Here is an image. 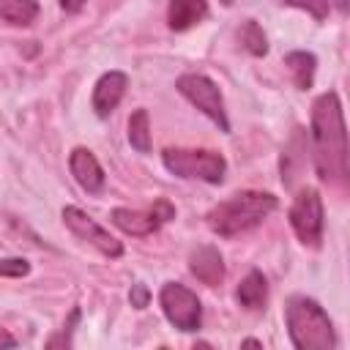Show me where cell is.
<instances>
[{
    "label": "cell",
    "mask_w": 350,
    "mask_h": 350,
    "mask_svg": "<svg viewBox=\"0 0 350 350\" xmlns=\"http://www.w3.org/2000/svg\"><path fill=\"white\" fill-rule=\"evenodd\" d=\"M312 153L320 180L345 186L347 180V131L342 101L334 90L320 93L312 104Z\"/></svg>",
    "instance_id": "1"
},
{
    "label": "cell",
    "mask_w": 350,
    "mask_h": 350,
    "mask_svg": "<svg viewBox=\"0 0 350 350\" xmlns=\"http://www.w3.org/2000/svg\"><path fill=\"white\" fill-rule=\"evenodd\" d=\"M279 208V200L268 191H238L208 211V227L221 238H235Z\"/></svg>",
    "instance_id": "2"
},
{
    "label": "cell",
    "mask_w": 350,
    "mask_h": 350,
    "mask_svg": "<svg viewBox=\"0 0 350 350\" xmlns=\"http://www.w3.org/2000/svg\"><path fill=\"white\" fill-rule=\"evenodd\" d=\"M284 323L293 347L298 350H334L336 334L328 312L306 295H293L284 306Z\"/></svg>",
    "instance_id": "3"
},
{
    "label": "cell",
    "mask_w": 350,
    "mask_h": 350,
    "mask_svg": "<svg viewBox=\"0 0 350 350\" xmlns=\"http://www.w3.org/2000/svg\"><path fill=\"white\" fill-rule=\"evenodd\" d=\"M164 167L186 180H205V183H221L227 172V161L216 150H189V148H167L161 153Z\"/></svg>",
    "instance_id": "4"
},
{
    "label": "cell",
    "mask_w": 350,
    "mask_h": 350,
    "mask_svg": "<svg viewBox=\"0 0 350 350\" xmlns=\"http://www.w3.org/2000/svg\"><path fill=\"white\" fill-rule=\"evenodd\" d=\"M178 93L194 104L205 118H211L221 131H230V120H227V112H224V98H221V90L219 85L205 77V74H197V71H189V74H180L178 82H175Z\"/></svg>",
    "instance_id": "5"
},
{
    "label": "cell",
    "mask_w": 350,
    "mask_h": 350,
    "mask_svg": "<svg viewBox=\"0 0 350 350\" xmlns=\"http://www.w3.org/2000/svg\"><path fill=\"white\" fill-rule=\"evenodd\" d=\"M290 227L304 246L317 249L323 241V200L317 189H301L290 205Z\"/></svg>",
    "instance_id": "6"
},
{
    "label": "cell",
    "mask_w": 350,
    "mask_h": 350,
    "mask_svg": "<svg viewBox=\"0 0 350 350\" xmlns=\"http://www.w3.org/2000/svg\"><path fill=\"white\" fill-rule=\"evenodd\" d=\"M159 304H161V312L164 317L178 328V331H197L200 323H202V306H200V298L178 284V282H167L159 293Z\"/></svg>",
    "instance_id": "7"
},
{
    "label": "cell",
    "mask_w": 350,
    "mask_h": 350,
    "mask_svg": "<svg viewBox=\"0 0 350 350\" xmlns=\"http://www.w3.org/2000/svg\"><path fill=\"white\" fill-rule=\"evenodd\" d=\"M60 216H63V224L71 230V235H77L79 241L90 243V246L98 249L101 254H107V257H120V254H123V243H120L115 235H109V230H104V227H101L93 216H88L82 208L66 205Z\"/></svg>",
    "instance_id": "8"
},
{
    "label": "cell",
    "mask_w": 350,
    "mask_h": 350,
    "mask_svg": "<svg viewBox=\"0 0 350 350\" xmlns=\"http://www.w3.org/2000/svg\"><path fill=\"white\" fill-rule=\"evenodd\" d=\"M68 170L74 175V180L79 183V189H85L88 194H101L107 186V175L98 164V159L93 156V150L88 148H74L68 156Z\"/></svg>",
    "instance_id": "9"
},
{
    "label": "cell",
    "mask_w": 350,
    "mask_h": 350,
    "mask_svg": "<svg viewBox=\"0 0 350 350\" xmlns=\"http://www.w3.org/2000/svg\"><path fill=\"white\" fill-rule=\"evenodd\" d=\"M129 88V77L123 71H107L98 77L96 88H93V109L98 118H109L115 112V107L120 104V98L126 96Z\"/></svg>",
    "instance_id": "10"
},
{
    "label": "cell",
    "mask_w": 350,
    "mask_h": 350,
    "mask_svg": "<svg viewBox=\"0 0 350 350\" xmlns=\"http://www.w3.org/2000/svg\"><path fill=\"white\" fill-rule=\"evenodd\" d=\"M189 271L208 287H216L221 284L224 279V260L219 254L216 246H197L191 254H189Z\"/></svg>",
    "instance_id": "11"
},
{
    "label": "cell",
    "mask_w": 350,
    "mask_h": 350,
    "mask_svg": "<svg viewBox=\"0 0 350 350\" xmlns=\"http://www.w3.org/2000/svg\"><path fill=\"white\" fill-rule=\"evenodd\" d=\"M112 224L126 232V235H134V238H145V235H153L159 230V219L153 216V211H131V208H115L109 213Z\"/></svg>",
    "instance_id": "12"
},
{
    "label": "cell",
    "mask_w": 350,
    "mask_h": 350,
    "mask_svg": "<svg viewBox=\"0 0 350 350\" xmlns=\"http://www.w3.org/2000/svg\"><path fill=\"white\" fill-rule=\"evenodd\" d=\"M205 16H208V3L205 0H170L167 25L172 30H189L191 25L202 22Z\"/></svg>",
    "instance_id": "13"
},
{
    "label": "cell",
    "mask_w": 350,
    "mask_h": 350,
    "mask_svg": "<svg viewBox=\"0 0 350 350\" xmlns=\"http://www.w3.org/2000/svg\"><path fill=\"white\" fill-rule=\"evenodd\" d=\"M235 298L246 309H265V301H268V282H265V276L260 271H249L241 279V284L235 290Z\"/></svg>",
    "instance_id": "14"
},
{
    "label": "cell",
    "mask_w": 350,
    "mask_h": 350,
    "mask_svg": "<svg viewBox=\"0 0 350 350\" xmlns=\"http://www.w3.org/2000/svg\"><path fill=\"white\" fill-rule=\"evenodd\" d=\"M284 66L293 74V82L298 90H309L314 82V71H317V57L312 52H290L284 57Z\"/></svg>",
    "instance_id": "15"
},
{
    "label": "cell",
    "mask_w": 350,
    "mask_h": 350,
    "mask_svg": "<svg viewBox=\"0 0 350 350\" xmlns=\"http://www.w3.org/2000/svg\"><path fill=\"white\" fill-rule=\"evenodd\" d=\"M38 16V0H0V19L16 27L33 25Z\"/></svg>",
    "instance_id": "16"
},
{
    "label": "cell",
    "mask_w": 350,
    "mask_h": 350,
    "mask_svg": "<svg viewBox=\"0 0 350 350\" xmlns=\"http://www.w3.org/2000/svg\"><path fill=\"white\" fill-rule=\"evenodd\" d=\"M129 142L137 153L150 150V115L148 109H134L129 118Z\"/></svg>",
    "instance_id": "17"
},
{
    "label": "cell",
    "mask_w": 350,
    "mask_h": 350,
    "mask_svg": "<svg viewBox=\"0 0 350 350\" xmlns=\"http://www.w3.org/2000/svg\"><path fill=\"white\" fill-rule=\"evenodd\" d=\"M241 44H243V49H249L252 55H265L268 52V38H265V33H262V27L254 22V19H249L243 27H241Z\"/></svg>",
    "instance_id": "18"
},
{
    "label": "cell",
    "mask_w": 350,
    "mask_h": 350,
    "mask_svg": "<svg viewBox=\"0 0 350 350\" xmlns=\"http://www.w3.org/2000/svg\"><path fill=\"white\" fill-rule=\"evenodd\" d=\"M282 3L306 11V14H309L312 19H317V22L328 19V11H331V3H328V0H282Z\"/></svg>",
    "instance_id": "19"
},
{
    "label": "cell",
    "mask_w": 350,
    "mask_h": 350,
    "mask_svg": "<svg viewBox=\"0 0 350 350\" xmlns=\"http://www.w3.org/2000/svg\"><path fill=\"white\" fill-rule=\"evenodd\" d=\"M30 273V262L25 257H3L0 260V276H27Z\"/></svg>",
    "instance_id": "20"
},
{
    "label": "cell",
    "mask_w": 350,
    "mask_h": 350,
    "mask_svg": "<svg viewBox=\"0 0 350 350\" xmlns=\"http://www.w3.org/2000/svg\"><path fill=\"white\" fill-rule=\"evenodd\" d=\"M131 306L134 309H145L148 306V301H150V293H148V287L142 284V282H137V284H131Z\"/></svg>",
    "instance_id": "21"
},
{
    "label": "cell",
    "mask_w": 350,
    "mask_h": 350,
    "mask_svg": "<svg viewBox=\"0 0 350 350\" xmlns=\"http://www.w3.org/2000/svg\"><path fill=\"white\" fill-rule=\"evenodd\" d=\"M150 211H153V216H156L159 221H170V219H175V208H172L167 200H156Z\"/></svg>",
    "instance_id": "22"
},
{
    "label": "cell",
    "mask_w": 350,
    "mask_h": 350,
    "mask_svg": "<svg viewBox=\"0 0 350 350\" xmlns=\"http://www.w3.org/2000/svg\"><path fill=\"white\" fill-rule=\"evenodd\" d=\"M57 3H60V8L68 11V14H74V11H79V8L85 5V0H57Z\"/></svg>",
    "instance_id": "23"
},
{
    "label": "cell",
    "mask_w": 350,
    "mask_h": 350,
    "mask_svg": "<svg viewBox=\"0 0 350 350\" xmlns=\"http://www.w3.org/2000/svg\"><path fill=\"white\" fill-rule=\"evenodd\" d=\"M16 345V339L11 336V334H5L3 328H0V347H14Z\"/></svg>",
    "instance_id": "24"
},
{
    "label": "cell",
    "mask_w": 350,
    "mask_h": 350,
    "mask_svg": "<svg viewBox=\"0 0 350 350\" xmlns=\"http://www.w3.org/2000/svg\"><path fill=\"white\" fill-rule=\"evenodd\" d=\"M336 8H339V14H347V8H350V0H336Z\"/></svg>",
    "instance_id": "25"
},
{
    "label": "cell",
    "mask_w": 350,
    "mask_h": 350,
    "mask_svg": "<svg viewBox=\"0 0 350 350\" xmlns=\"http://www.w3.org/2000/svg\"><path fill=\"white\" fill-rule=\"evenodd\" d=\"M243 345H249V347H262V345H260V342H257V339H246V342H243Z\"/></svg>",
    "instance_id": "26"
},
{
    "label": "cell",
    "mask_w": 350,
    "mask_h": 350,
    "mask_svg": "<svg viewBox=\"0 0 350 350\" xmlns=\"http://www.w3.org/2000/svg\"><path fill=\"white\" fill-rule=\"evenodd\" d=\"M221 3H224V5H230V3H232V0H221Z\"/></svg>",
    "instance_id": "27"
}]
</instances>
